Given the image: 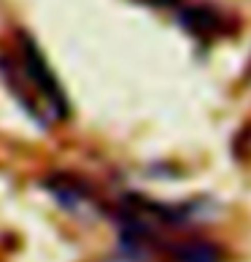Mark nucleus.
<instances>
[{
	"instance_id": "f257e3e1",
	"label": "nucleus",
	"mask_w": 251,
	"mask_h": 262,
	"mask_svg": "<svg viewBox=\"0 0 251 262\" xmlns=\"http://www.w3.org/2000/svg\"><path fill=\"white\" fill-rule=\"evenodd\" d=\"M3 76L11 86L14 98L25 103L38 122L43 124H57L65 122L71 108L67 100L57 84L52 68L46 65L43 54L27 35H19V46L14 57H3Z\"/></svg>"
},
{
	"instance_id": "f03ea898",
	"label": "nucleus",
	"mask_w": 251,
	"mask_h": 262,
	"mask_svg": "<svg viewBox=\"0 0 251 262\" xmlns=\"http://www.w3.org/2000/svg\"><path fill=\"white\" fill-rule=\"evenodd\" d=\"M178 262H219V254L211 244H184L176 251Z\"/></svg>"
}]
</instances>
